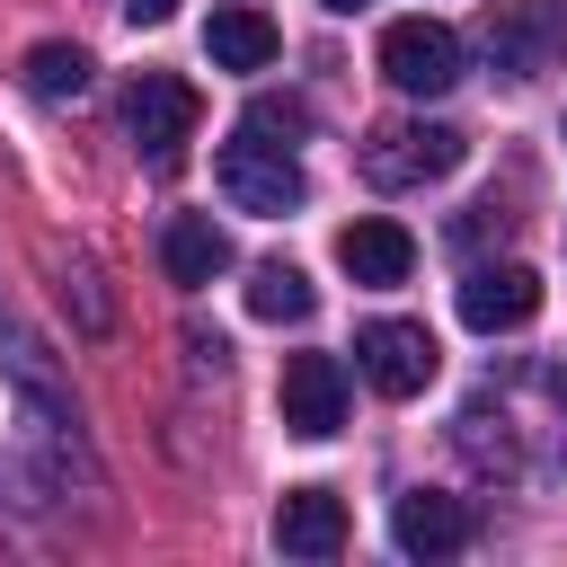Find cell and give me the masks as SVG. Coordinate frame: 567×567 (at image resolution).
<instances>
[{
  "mask_svg": "<svg viewBox=\"0 0 567 567\" xmlns=\"http://www.w3.org/2000/svg\"><path fill=\"white\" fill-rule=\"evenodd\" d=\"M478 44L505 80H540L567 62V0H496L478 18Z\"/></svg>",
  "mask_w": 567,
  "mask_h": 567,
  "instance_id": "1",
  "label": "cell"
},
{
  "mask_svg": "<svg viewBox=\"0 0 567 567\" xmlns=\"http://www.w3.org/2000/svg\"><path fill=\"white\" fill-rule=\"evenodd\" d=\"M213 177H221V195H230L239 213H266V221L301 213V195H310L301 159H292L284 142H257V133H230L221 159H213Z\"/></svg>",
  "mask_w": 567,
  "mask_h": 567,
  "instance_id": "2",
  "label": "cell"
},
{
  "mask_svg": "<svg viewBox=\"0 0 567 567\" xmlns=\"http://www.w3.org/2000/svg\"><path fill=\"white\" fill-rule=\"evenodd\" d=\"M195 89L177 80V71H142L133 89H124V133H133V151H142V168H177L186 159V142H195Z\"/></svg>",
  "mask_w": 567,
  "mask_h": 567,
  "instance_id": "3",
  "label": "cell"
},
{
  "mask_svg": "<svg viewBox=\"0 0 567 567\" xmlns=\"http://www.w3.org/2000/svg\"><path fill=\"white\" fill-rule=\"evenodd\" d=\"M381 80L408 97H443L461 80V35L443 18H390L381 27Z\"/></svg>",
  "mask_w": 567,
  "mask_h": 567,
  "instance_id": "4",
  "label": "cell"
},
{
  "mask_svg": "<svg viewBox=\"0 0 567 567\" xmlns=\"http://www.w3.org/2000/svg\"><path fill=\"white\" fill-rule=\"evenodd\" d=\"M461 133L452 124H381L372 142H363V177L372 186H434V177H452L461 168Z\"/></svg>",
  "mask_w": 567,
  "mask_h": 567,
  "instance_id": "5",
  "label": "cell"
},
{
  "mask_svg": "<svg viewBox=\"0 0 567 567\" xmlns=\"http://www.w3.org/2000/svg\"><path fill=\"white\" fill-rule=\"evenodd\" d=\"M354 363H363V381L381 399H416L434 381L443 346L425 337V319H372V328H354Z\"/></svg>",
  "mask_w": 567,
  "mask_h": 567,
  "instance_id": "6",
  "label": "cell"
},
{
  "mask_svg": "<svg viewBox=\"0 0 567 567\" xmlns=\"http://www.w3.org/2000/svg\"><path fill=\"white\" fill-rule=\"evenodd\" d=\"M275 408H284V434L328 443V434L346 425V363H337V354H292V363H284Z\"/></svg>",
  "mask_w": 567,
  "mask_h": 567,
  "instance_id": "7",
  "label": "cell"
},
{
  "mask_svg": "<svg viewBox=\"0 0 567 567\" xmlns=\"http://www.w3.org/2000/svg\"><path fill=\"white\" fill-rule=\"evenodd\" d=\"M337 266H346L363 292H390V284H408V275H416V239H408L390 213H363V221H346V230H337Z\"/></svg>",
  "mask_w": 567,
  "mask_h": 567,
  "instance_id": "8",
  "label": "cell"
},
{
  "mask_svg": "<svg viewBox=\"0 0 567 567\" xmlns=\"http://www.w3.org/2000/svg\"><path fill=\"white\" fill-rule=\"evenodd\" d=\"M390 540L408 558H452V549H470V505L443 496V487H408L390 505Z\"/></svg>",
  "mask_w": 567,
  "mask_h": 567,
  "instance_id": "9",
  "label": "cell"
},
{
  "mask_svg": "<svg viewBox=\"0 0 567 567\" xmlns=\"http://www.w3.org/2000/svg\"><path fill=\"white\" fill-rule=\"evenodd\" d=\"M532 310H540V275H532V266H478V275L461 284V319H470L478 337L523 328Z\"/></svg>",
  "mask_w": 567,
  "mask_h": 567,
  "instance_id": "10",
  "label": "cell"
},
{
  "mask_svg": "<svg viewBox=\"0 0 567 567\" xmlns=\"http://www.w3.org/2000/svg\"><path fill=\"white\" fill-rule=\"evenodd\" d=\"M275 549H284V558H337V549H346V505H337L328 487H292V496L275 505Z\"/></svg>",
  "mask_w": 567,
  "mask_h": 567,
  "instance_id": "11",
  "label": "cell"
},
{
  "mask_svg": "<svg viewBox=\"0 0 567 567\" xmlns=\"http://www.w3.org/2000/svg\"><path fill=\"white\" fill-rule=\"evenodd\" d=\"M159 266H168V284H213V275H230V230L213 221V213H177L168 230H159Z\"/></svg>",
  "mask_w": 567,
  "mask_h": 567,
  "instance_id": "12",
  "label": "cell"
},
{
  "mask_svg": "<svg viewBox=\"0 0 567 567\" xmlns=\"http://www.w3.org/2000/svg\"><path fill=\"white\" fill-rule=\"evenodd\" d=\"M204 53H213L221 71H266V62H275V27H266L257 9H213Z\"/></svg>",
  "mask_w": 567,
  "mask_h": 567,
  "instance_id": "13",
  "label": "cell"
},
{
  "mask_svg": "<svg viewBox=\"0 0 567 567\" xmlns=\"http://www.w3.org/2000/svg\"><path fill=\"white\" fill-rule=\"evenodd\" d=\"M248 310H257V319H275V328H301V319L319 310V292H310V275H301V266L266 257V266H248Z\"/></svg>",
  "mask_w": 567,
  "mask_h": 567,
  "instance_id": "14",
  "label": "cell"
},
{
  "mask_svg": "<svg viewBox=\"0 0 567 567\" xmlns=\"http://www.w3.org/2000/svg\"><path fill=\"white\" fill-rule=\"evenodd\" d=\"M27 89H35L44 106L80 97V89H89V53H80V44H35V53H27Z\"/></svg>",
  "mask_w": 567,
  "mask_h": 567,
  "instance_id": "15",
  "label": "cell"
},
{
  "mask_svg": "<svg viewBox=\"0 0 567 567\" xmlns=\"http://www.w3.org/2000/svg\"><path fill=\"white\" fill-rule=\"evenodd\" d=\"M239 133H257V142H275V133H284V151H292V142L310 133V106H301V97H248Z\"/></svg>",
  "mask_w": 567,
  "mask_h": 567,
  "instance_id": "16",
  "label": "cell"
},
{
  "mask_svg": "<svg viewBox=\"0 0 567 567\" xmlns=\"http://www.w3.org/2000/svg\"><path fill=\"white\" fill-rule=\"evenodd\" d=\"M133 9V27H159V18H177V0H124Z\"/></svg>",
  "mask_w": 567,
  "mask_h": 567,
  "instance_id": "17",
  "label": "cell"
},
{
  "mask_svg": "<svg viewBox=\"0 0 567 567\" xmlns=\"http://www.w3.org/2000/svg\"><path fill=\"white\" fill-rule=\"evenodd\" d=\"M319 9H337V18H354V9H372V0H319Z\"/></svg>",
  "mask_w": 567,
  "mask_h": 567,
  "instance_id": "18",
  "label": "cell"
}]
</instances>
